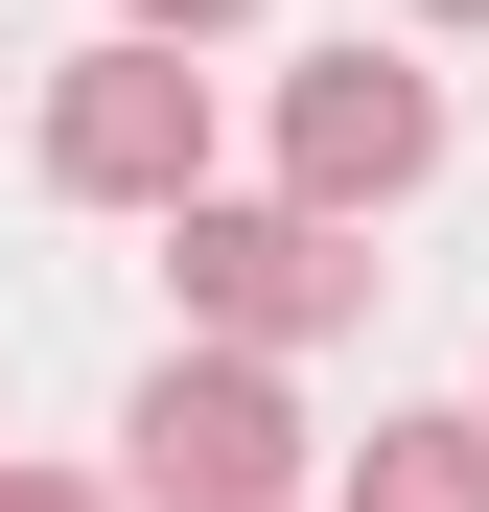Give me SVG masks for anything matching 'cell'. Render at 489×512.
<instances>
[{
	"label": "cell",
	"mask_w": 489,
	"mask_h": 512,
	"mask_svg": "<svg viewBox=\"0 0 489 512\" xmlns=\"http://www.w3.org/2000/svg\"><path fill=\"white\" fill-rule=\"evenodd\" d=\"M47 187H70V210H210V70L140 47V24L70 47V70H47Z\"/></svg>",
	"instance_id": "obj_2"
},
{
	"label": "cell",
	"mask_w": 489,
	"mask_h": 512,
	"mask_svg": "<svg viewBox=\"0 0 489 512\" xmlns=\"http://www.w3.org/2000/svg\"><path fill=\"white\" fill-rule=\"evenodd\" d=\"M466 419H489V396H466Z\"/></svg>",
	"instance_id": "obj_9"
},
{
	"label": "cell",
	"mask_w": 489,
	"mask_h": 512,
	"mask_svg": "<svg viewBox=\"0 0 489 512\" xmlns=\"http://www.w3.org/2000/svg\"><path fill=\"white\" fill-rule=\"evenodd\" d=\"M117 24H140V47H210V24H257V0H117Z\"/></svg>",
	"instance_id": "obj_6"
},
{
	"label": "cell",
	"mask_w": 489,
	"mask_h": 512,
	"mask_svg": "<svg viewBox=\"0 0 489 512\" xmlns=\"http://www.w3.org/2000/svg\"><path fill=\"white\" fill-rule=\"evenodd\" d=\"M420 163H443V70H396V47H303V70H280V210L373 233Z\"/></svg>",
	"instance_id": "obj_4"
},
{
	"label": "cell",
	"mask_w": 489,
	"mask_h": 512,
	"mask_svg": "<svg viewBox=\"0 0 489 512\" xmlns=\"http://www.w3.org/2000/svg\"><path fill=\"white\" fill-rule=\"evenodd\" d=\"M326 512H489V419H373Z\"/></svg>",
	"instance_id": "obj_5"
},
{
	"label": "cell",
	"mask_w": 489,
	"mask_h": 512,
	"mask_svg": "<svg viewBox=\"0 0 489 512\" xmlns=\"http://www.w3.org/2000/svg\"><path fill=\"white\" fill-rule=\"evenodd\" d=\"M117 443H140V466H117L140 512H303V396H280V350H163Z\"/></svg>",
	"instance_id": "obj_1"
},
{
	"label": "cell",
	"mask_w": 489,
	"mask_h": 512,
	"mask_svg": "<svg viewBox=\"0 0 489 512\" xmlns=\"http://www.w3.org/2000/svg\"><path fill=\"white\" fill-rule=\"evenodd\" d=\"M163 280H187V350H303V326L373 303V256L280 187H210V210H163Z\"/></svg>",
	"instance_id": "obj_3"
},
{
	"label": "cell",
	"mask_w": 489,
	"mask_h": 512,
	"mask_svg": "<svg viewBox=\"0 0 489 512\" xmlns=\"http://www.w3.org/2000/svg\"><path fill=\"white\" fill-rule=\"evenodd\" d=\"M0 512H117V489H70V466H0Z\"/></svg>",
	"instance_id": "obj_7"
},
{
	"label": "cell",
	"mask_w": 489,
	"mask_h": 512,
	"mask_svg": "<svg viewBox=\"0 0 489 512\" xmlns=\"http://www.w3.org/2000/svg\"><path fill=\"white\" fill-rule=\"evenodd\" d=\"M420 24H443V47H466V24H489V0H420Z\"/></svg>",
	"instance_id": "obj_8"
}]
</instances>
